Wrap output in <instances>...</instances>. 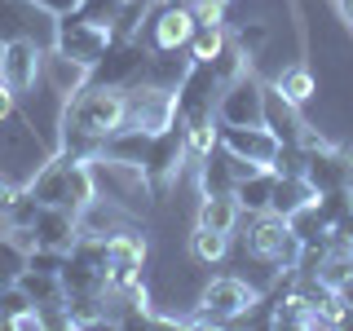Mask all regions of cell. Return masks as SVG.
<instances>
[{"label": "cell", "mask_w": 353, "mask_h": 331, "mask_svg": "<svg viewBox=\"0 0 353 331\" xmlns=\"http://www.w3.org/2000/svg\"><path fill=\"white\" fill-rule=\"evenodd\" d=\"M124 124V88L93 84L88 80L80 93H71L58 106V137L53 150L75 154V159H93L102 141Z\"/></svg>", "instance_id": "cell-1"}, {"label": "cell", "mask_w": 353, "mask_h": 331, "mask_svg": "<svg viewBox=\"0 0 353 331\" xmlns=\"http://www.w3.org/2000/svg\"><path fill=\"white\" fill-rule=\"evenodd\" d=\"M27 190L36 194L44 208L58 203V208L80 212L84 203H93V172H88V159H75V154L53 150L49 159L27 177Z\"/></svg>", "instance_id": "cell-2"}, {"label": "cell", "mask_w": 353, "mask_h": 331, "mask_svg": "<svg viewBox=\"0 0 353 331\" xmlns=\"http://www.w3.org/2000/svg\"><path fill=\"white\" fill-rule=\"evenodd\" d=\"M88 172H93V194L119 203L132 217H146L154 203V185L141 163H124V159H110V154H93L88 159Z\"/></svg>", "instance_id": "cell-3"}, {"label": "cell", "mask_w": 353, "mask_h": 331, "mask_svg": "<svg viewBox=\"0 0 353 331\" xmlns=\"http://www.w3.org/2000/svg\"><path fill=\"white\" fill-rule=\"evenodd\" d=\"M256 305H261V292L248 279L221 274V279H208L199 287L194 314L185 318V327H230V323H239V318H248Z\"/></svg>", "instance_id": "cell-4"}, {"label": "cell", "mask_w": 353, "mask_h": 331, "mask_svg": "<svg viewBox=\"0 0 353 331\" xmlns=\"http://www.w3.org/2000/svg\"><path fill=\"white\" fill-rule=\"evenodd\" d=\"M243 248H248L252 261H261L265 270L274 274H287L296 270V261H301V234L292 230V221L279 217V212H256L248 225V234H243Z\"/></svg>", "instance_id": "cell-5"}, {"label": "cell", "mask_w": 353, "mask_h": 331, "mask_svg": "<svg viewBox=\"0 0 353 331\" xmlns=\"http://www.w3.org/2000/svg\"><path fill=\"white\" fill-rule=\"evenodd\" d=\"M176 124V88L141 80L124 88V128H141V132H159Z\"/></svg>", "instance_id": "cell-6"}, {"label": "cell", "mask_w": 353, "mask_h": 331, "mask_svg": "<svg viewBox=\"0 0 353 331\" xmlns=\"http://www.w3.org/2000/svg\"><path fill=\"white\" fill-rule=\"evenodd\" d=\"M141 168H146L154 194H168L172 185L181 181V172L190 168V163H185V128L181 124H168V128L150 132V146H146Z\"/></svg>", "instance_id": "cell-7"}, {"label": "cell", "mask_w": 353, "mask_h": 331, "mask_svg": "<svg viewBox=\"0 0 353 331\" xmlns=\"http://www.w3.org/2000/svg\"><path fill=\"white\" fill-rule=\"evenodd\" d=\"M146 239L137 230H119L106 239V292H128V287L146 283Z\"/></svg>", "instance_id": "cell-8"}, {"label": "cell", "mask_w": 353, "mask_h": 331, "mask_svg": "<svg viewBox=\"0 0 353 331\" xmlns=\"http://www.w3.org/2000/svg\"><path fill=\"white\" fill-rule=\"evenodd\" d=\"M194 36V14L190 9H176V5H159L154 0L146 27H141V44H146L150 53H181L185 44Z\"/></svg>", "instance_id": "cell-9"}, {"label": "cell", "mask_w": 353, "mask_h": 331, "mask_svg": "<svg viewBox=\"0 0 353 331\" xmlns=\"http://www.w3.org/2000/svg\"><path fill=\"white\" fill-rule=\"evenodd\" d=\"M110 31L106 27H97V22H88V18H80L71 9V14H62L58 18V31H53V44H58L62 53H71V58H80L84 66H97L106 58V49H110Z\"/></svg>", "instance_id": "cell-10"}, {"label": "cell", "mask_w": 353, "mask_h": 331, "mask_svg": "<svg viewBox=\"0 0 353 331\" xmlns=\"http://www.w3.org/2000/svg\"><path fill=\"white\" fill-rule=\"evenodd\" d=\"M146 62H150V49L141 40H110L106 58L93 66V84L132 88V84L146 80Z\"/></svg>", "instance_id": "cell-11"}, {"label": "cell", "mask_w": 353, "mask_h": 331, "mask_svg": "<svg viewBox=\"0 0 353 331\" xmlns=\"http://www.w3.org/2000/svg\"><path fill=\"white\" fill-rule=\"evenodd\" d=\"M216 119L221 124H265V80L256 71H248L243 80L221 88Z\"/></svg>", "instance_id": "cell-12"}, {"label": "cell", "mask_w": 353, "mask_h": 331, "mask_svg": "<svg viewBox=\"0 0 353 331\" xmlns=\"http://www.w3.org/2000/svg\"><path fill=\"white\" fill-rule=\"evenodd\" d=\"M53 31H58V18L44 14L36 0H0V44L27 36V40H40L49 49Z\"/></svg>", "instance_id": "cell-13"}, {"label": "cell", "mask_w": 353, "mask_h": 331, "mask_svg": "<svg viewBox=\"0 0 353 331\" xmlns=\"http://www.w3.org/2000/svg\"><path fill=\"white\" fill-rule=\"evenodd\" d=\"M216 97H221V84L212 75V62H190V71L176 84V124L216 115Z\"/></svg>", "instance_id": "cell-14"}, {"label": "cell", "mask_w": 353, "mask_h": 331, "mask_svg": "<svg viewBox=\"0 0 353 331\" xmlns=\"http://www.w3.org/2000/svg\"><path fill=\"white\" fill-rule=\"evenodd\" d=\"M40 62H44V44L40 40H5L0 44V80L14 88L18 97H27L40 84Z\"/></svg>", "instance_id": "cell-15"}, {"label": "cell", "mask_w": 353, "mask_h": 331, "mask_svg": "<svg viewBox=\"0 0 353 331\" xmlns=\"http://www.w3.org/2000/svg\"><path fill=\"white\" fill-rule=\"evenodd\" d=\"M221 146H225L230 154H239V159L256 163V168H274L283 141L274 137L265 124H221Z\"/></svg>", "instance_id": "cell-16"}, {"label": "cell", "mask_w": 353, "mask_h": 331, "mask_svg": "<svg viewBox=\"0 0 353 331\" xmlns=\"http://www.w3.org/2000/svg\"><path fill=\"white\" fill-rule=\"evenodd\" d=\"M93 80V66H84L80 58H71V53H62L58 44H49L44 49V62H40V84L49 88L53 97H71V93H80V88Z\"/></svg>", "instance_id": "cell-17"}, {"label": "cell", "mask_w": 353, "mask_h": 331, "mask_svg": "<svg viewBox=\"0 0 353 331\" xmlns=\"http://www.w3.org/2000/svg\"><path fill=\"white\" fill-rule=\"evenodd\" d=\"M31 230H36V248L71 252L75 239H80V212L49 203V208H40V217H36V225H31Z\"/></svg>", "instance_id": "cell-18"}, {"label": "cell", "mask_w": 353, "mask_h": 331, "mask_svg": "<svg viewBox=\"0 0 353 331\" xmlns=\"http://www.w3.org/2000/svg\"><path fill=\"white\" fill-rule=\"evenodd\" d=\"M301 110H296L287 97L274 88L270 80H265V128L274 132V137L283 141V146H296V137H301Z\"/></svg>", "instance_id": "cell-19"}, {"label": "cell", "mask_w": 353, "mask_h": 331, "mask_svg": "<svg viewBox=\"0 0 353 331\" xmlns=\"http://www.w3.org/2000/svg\"><path fill=\"white\" fill-rule=\"evenodd\" d=\"M270 84L279 88V93H283L296 110H305V106L318 97V75H314V66H309V62H287L283 71H274Z\"/></svg>", "instance_id": "cell-20"}, {"label": "cell", "mask_w": 353, "mask_h": 331, "mask_svg": "<svg viewBox=\"0 0 353 331\" xmlns=\"http://www.w3.org/2000/svg\"><path fill=\"white\" fill-rule=\"evenodd\" d=\"M243 221V208L234 194H199V212H194V225H212L221 234H234Z\"/></svg>", "instance_id": "cell-21"}, {"label": "cell", "mask_w": 353, "mask_h": 331, "mask_svg": "<svg viewBox=\"0 0 353 331\" xmlns=\"http://www.w3.org/2000/svg\"><path fill=\"white\" fill-rule=\"evenodd\" d=\"M305 203H314V185H309L301 172H279V177H274L270 212H279V217H296Z\"/></svg>", "instance_id": "cell-22"}, {"label": "cell", "mask_w": 353, "mask_h": 331, "mask_svg": "<svg viewBox=\"0 0 353 331\" xmlns=\"http://www.w3.org/2000/svg\"><path fill=\"white\" fill-rule=\"evenodd\" d=\"M185 163L199 168L216 146H221V119L216 115H203V119H185Z\"/></svg>", "instance_id": "cell-23"}, {"label": "cell", "mask_w": 353, "mask_h": 331, "mask_svg": "<svg viewBox=\"0 0 353 331\" xmlns=\"http://www.w3.org/2000/svg\"><path fill=\"white\" fill-rule=\"evenodd\" d=\"M274 168H256V172H248L243 181H234V199H239V208L248 217H256V212H270V199H274Z\"/></svg>", "instance_id": "cell-24"}, {"label": "cell", "mask_w": 353, "mask_h": 331, "mask_svg": "<svg viewBox=\"0 0 353 331\" xmlns=\"http://www.w3.org/2000/svg\"><path fill=\"white\" fill-rule=\"evenodd\" d=\"M146 146H150V132L119 124V128L102 141V150H97V154H110V159H124V163H141V159H146Z\"/></svg>", "instance_id": "cell-25"}, {"label": "cell", "mask_w": 353, "mask_h": 331, "mask_svg": "<svg viewBox=\"0 0 353 331\" xmlns=\"http://www.w3.org/2000/svg\"><path fill=\"white\" fill-rule=\"evenodd\" d=\"M225 252H230V234H221L212 225L190 230V261L194 265H216V261H225Z\"/></svg>", "instance_id": "cell-26"}, {"label": "cell", "mask_w": 353, "mask_h": 331, "mask_svg": "<svg viewBox=\"0 0 353 331\" xmlns=\"http://www.w3.org/2000/svg\"><path fill=\"white\" fill-rule=\"evenodd\" d=\"M18 287L27 292V301L36 305V309H44V305H58L62 301V274H40V270H22V279H18Z\"/></svg>", "instance_id": "cell-27"}, {"label": "cell", "mask_w": 353, "mask_h": 331, "mask_svg": "<svg viewBox=\"0 0 353 331\" xmlns=\"http://www.w3.org/2000/svg\"><path fill=\"white\" fill-rule=\"evenodd\" d=\"M225 44H230V27H225V22H208V27H194L185 53H190V62H212Z\"/></svg>", "instance_id": "cell-28"}, {"label": "cell", "mask_w": 353, "mask_h": 331, "mask_svg": "<svg viewBox=\"0 0 353 331\" xmlns=\"http://www.w3.org/2000/svg\"><path fill=\"white\" fill-rule=\"evenodd\" d=\"M248 71H252V62H248V53H243L234 40H230L225 49H221L216 58H212V75H216V84H221V88L234 84V80H243Z\"/></svg>", "instance_id": "cell-29"}, {"label": "cell", "mask_w": 353, "mask_h": 331, "mask_svg": "<svg viewBox=\"0 0 353 331\" xmlns=\"http://www.w3.org/2000/svg\"><path fill=\"white\" fill-rule=\"evenodd\" d=\"M27 270V252L18 248L9 234H0V287H14Z\"/></svg>", "instance_id": "cell-30"}, {"label": "cell", "mask_w": 353, "mask_h": 331, "mask_svg": "<svg viewBox=\"0 0 353 331\" xmlns=\"http://www.w3.org/2000/svg\"><path fill=\"white\" fill-rule=\"evenodd\" d=\"M119 9H124V0H80V9H75V14L110 31V27H115V18H119Z\"/></svg>", "instance_id": "cell-31"}, {"label": "cell", "mask_w": 353, "mask_h": 331, "mask_svg": "<svg viewBox=\"0 0 353 331\" xmlns=\"http://www.w3.org/2000/svg\"><path fill=\"white\" fill-rule=\"evenodd\" d=\"M22 194V181H14L9 172H0V234L9 230V212H14V199Z\"/></svg>", "instance_id": "cell-32"}, {"label": "cell", "mask_w": 353, "mask_h": 331, "mask_svg": "<svg viewBox=\"0 0 353 331\" xmlns=\"http://www.w3.org/2000/svg\"><path fill=\"white\" fill-rule=\"evenodd\" d=\"M18 102H22V97H18V93H14V88H9L5 80H0V124L18 115Z\"/></svg>", "instance_id": "cell-33"}, {"label": "cell", "mask_w": 353, "mask_h": 331, "mask_svg": "<svg viewBox=\"0 0 353 331\" xmlns=\"http://www.w3.org/2000/svg\"><path fill=\"white\" fill-rule=\"evenodd\" d=\"M36 5L44 9V14L62 18V14H71V9H80V0H36Z\"/></svg>", "instance_id": "cell-34"}, {"label": "cell", "mask_w": 353, "mask_h": 331, "mask_svg": "<svg viewBox=\"0 0 353 331\" xmlns=\"http://www.w3.org/2000/svg\"><path fill=\"white\" fill-rule=\"evenodd\" d=\"M336 9H340V18H345V27L353 31V0H336Z\"/></svg>", "instance_id": "cell-35"}, {"label": "cell", "mask_w": 353, "mask_h": 331, "mask_svg": "<svg viewBox=\"0 0 353 331\" xmlns=\"http://www.w3.org/2000/svg\"><path fill=\"white\" fill-rule=\"evenodd\" d=\"M340 296H345V301H349V309H353V279H349L345 287H340Z\"/></svg>", "instance_id": "cell-36"}, {"label": "cell", "mask_w": 353, "mask_h": 331, "mask_svg": "<svg viewBox=\"0 0 353 331\" xmlns=\"http://www.w3.org/2000/svg\"><path fill=\"white\" fill-rule=\"evenodd\" d=\"M159 5H176V9H190L194 0H159Z\"/></svg>", "instance_id": "cell-37"}]
</instances>
